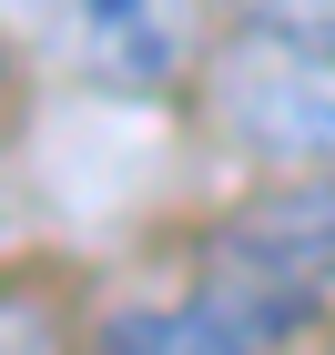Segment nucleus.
<instances>
[{
    "instance_id": "1",
    "label": "nucleus",
    "mask_w": 335,
    "mask_h": 355,
    "mask_svg": "<svg viewBox=\"0 0 335 355\" xmlns=\"http://www.w3.org/2000/svg\"><path fill=\"white\" fill-rule=\"evenodd\" d=\"M214 122L264 163H335V31L234 21L214 51Z\"/></svg>"
},
{
    "instance_id": "2",
    "label": "nucleus",
    "mask_w": 335,
    "mask_h": 355,
    "mask_svg": "<svg viewBox=\"0 0 335 355\" xmlns=\"http://www.w3.org/2000/svg\"><path fill=\"white\" fill-rule=\"evenodd\" d=\"M0 31L41 51L71 82L102 92H163L203 61L214 0H0Z\"/></svg>"
},
{
    "instance_id": "6",
    "label": "nucleus",
    "mask_w": 335,
    "mask_h": 355,
    "mask_svg": "<svg viewBox=\"0 0 335 355\" xmlns=\"http://www.w3.org/2000/svg\"><path fill=\"white\" fill-rule=\"evenodd\" d=\"M0 92H10V61H0Z\"/></svg>"
},
{
    "instance_id": "3",
    "label": "nucleus",
    "mask_w": 335,
    "mask_h": 355,
    "mask_svg": "<svg viewBox=\"0 0 335 355\" xmlns=\"http://www.w3.org/2000/svg\"><path fill=\"white\" fill-rule=\"evenodd\" d=\"M203 274L284 304L295 325H325V304H335V163H315V183H275L244 214H223L214 244H203Z\"/></svg>"
},
{
    "instance_id": "5",
    "label": "nucleus",
    "mask_w": 335,
    "mask_h": 355,
    "mask_svg": "<svg viewBox=\"0 0 335 355\" xmlns=\"http://www.w3.org/2000/svg\"><path fill=\"white\" fill-rule=\"evenodd\" d=\"M234 21H305V31H335V0H234Z\"/></svg>"
},
{
    "instance_id": "4",
    "label": "nucleus",
    "mask_w": 335,
    "mask_h": 355,
    "mask_svg": "<svg viewBox=\"0 0 335 355\" xmlns=\"http://www.w3.org/2000/svg\"><path fill=\"white\" fill-rule=\"evenodd\" d=\"M284 335H305L284 304H264V295H244V284L203 274L194 295H173V304L112 315L102 345H112V355H234V345H284Z\"/></svg>"
}]
</instances>
